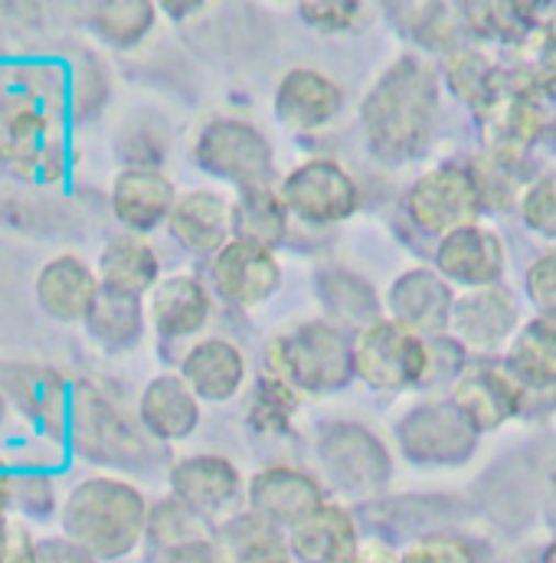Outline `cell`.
Segmentation results:
<instances>
[{"mask_svg": "<svg viewBox=\"0 0 556 563\" xmlns=\"http://www.w3.org/2000/svg\"><path fill=\"white\" fill-rule=\"evenodd\" d=\"M541 561H544V563H556V531H554V538L547 541V548H544Z\"/></svg>", "mask_w": 556, "mask_h": 563, "instance_id": "52", "label": "cell"}, {"mask_svg": "<svg viewBox=\"0 0 556 563\" xmlns=\"http://www.w3.org/2000/svg\"><path fill=\"white\" fill-rule=\"evenodd\" d=\"M298 404L301 400L288 387H281L269 374H263L253 384V390L243 397V420H246L249 429H256L259 435H278V432L291 429Z\"/></svg>", "mask_w": 556, "mask_h": 563, "instance_id": "37", "label": "cell"}, {"mask_svg": "<svg viewBox=\"0 0 556 563\" xmlns=\"http://www.w3.org/2000/svg\"><path fill=\"white\" fill-rule=\"evenodd\" d=\"M360 544L357 518L344 501H324L311 518L288 531V548L298 563H344Z\"/></svg>", "mask_w": 556, "mask_h": 563, "instance_id": "26", "label": "cell"}, {"mask_svg": "<svg viewBox=\"0 0 556 563\" xmlns=\"http://www.w3.org/2000/svg\"><path fill=\"white\" fill-rule=\"evenodd\" d=\"M200 404L203 400L180 374H157L141 387L135 417L154 442H184L200 429Z\"/></svg>", "mask_w": 556, "mask_h": 563, "instance_id": "24", "label": "cell"}, {"mask_svg": "<svg viewBox=\"0 0 556 563\" xmlns=\"http://www.w3.org/2000/svg\"><path fill=\"white\" fill-rule=\"evenodd\" d=\"M400 26V33L419 53H452L462 46L465 20L462 3H393L387 7Z\"/></svg>", "mask_w": 556, "mask_h": 563, "instance_id": "32", "label": "cell"}, {"mask_svg": "<svg viewBox=\"0 0 556 563\" xmlns=\"http://www.w3.org/2000/svg\"><path fill=\"white\" fill-rule=\"evenodd\" d=\"M524 291L537 318L556 321V246L534 256V263L524 269Z\"/></svg>", "mask_w": 556, "mask_h": 563, "instance_id": "44", "label": "cell"}, {"mask_svg": "<svg viewBox=\"0 0 556 563\" xmlns=\"http://www.w3.org/2000/svg\"><path fill=\"white\" fill-rule=\"evenodd\" d=\"M207 10H213V7H210V3H160V13H167V16L177 20V23L197 16V13H207Z\"/></svg>", "mask_w": 556, "mask_h": 563, "instance_id": "51", "label": "cell"}, {"mask_svg": "<svg viewBox=\"0 0 556 563\" xmlns=\"http://www.w3.org/2000/svg\"><path fill=\"white\" fill-rule=\"evenodd\" d=\"M397 449L422 468H458L478 452V432L448 404H419L393 426Z\"/></svg>", "mask_w": 556, "mask_h": 563, "instance_id": "12", "label": "cell"}, {"mask_svg": "<svg viewBox=\"0 0 556 563\" xmlns=\"http://www.w3.org/2000/svg\"><path fill=\"white\" fill-rule=\"evenodd\" d=\"M177 374L190 384V390L200 400L226 404V400H236L246 390L249 361H246V351L236 341L210 334V338H197L184 351Z\"/></svg>", "mask_w": 556, "mask_h": 563, "instance_id": "21", "label": "cell"}, {"mask_svg": "<svg viewBox=\"0 0 556 563\" xmlns=\"http://www.w3.org/2000/svg\"><path fill=\"white\" fill-rule=\"evenodd\" d=\"M324 501L327 485L321 482V475L288 462L259 468L246 485V511L259 515L281 531H291L294 525L311 518Z\"/></svg>", "mask_w": 556, "mask_h": 563, "instance_id": "14", "label": "cell"}, {"mask_svg": "<svg viewBox=\"0 0 556 563\" xmlns=\"http://www.w3.org/2000/svg\"><path fill=\"white\" fill-rule=\"evenodd\" d=\"M167 122L154 112H135L125 125L115 132V151L125 167H160L167 157Z\"/></svg>", "mask_w": 556, "mask_h": 563, "instance_id": "38", "label": "cell"}, {"mask_svg": "<svg viewBox=\"0 0 556 563\" xmlns=\"http://www.w3.org/2000/svg\"><path fill=\"white\" fill-rule=\"evenodd\" d=\"M527 563H544V561H541V558H534V561H527Z\"/></svg>", "mask_w": 556, "mask_h": 563, "instance_id": "54", "label": "cell"}, {"mask_svg": "<svg viewBox=\"0 0 556 563\" xmlns=\"http://www.w3.org/2000/svg\"><path fill=\"white\" fill-rule=\"evenodd\" d=\"M170 495L184 501L193 515H200L213 531L240 515L246 498V485L240 468L216 452H193L170 465L167 472Z\"/></svg>", "mask_w": 556, "mask_h": 563, "instance_id": "11", "label": "cell"}, {"mask_svg": "<svg viewBox=\"0 0 556 563\" xmlns=\"http://www.w3.org/2000/svg\"><path fill=\"white\" fill-rule=\"evenodd\" d=\"M200 538H213V528L200 515H193L184 501L167 495V498L151 505L147 538H144L151 554H164V551H174V548L200 541Z\"/></svg>", "mask_w": 556, "mask_h": 563, "instance_id": "36", "label": "cell"}, {"mask_svg": "<svg viewBox=\"0 0 556 563\" xmlns=\"http://www.w3.org/2000/svg\"><path fill=\"white\" fill-rule=\"evenodd\" d=\"M177 187L160 167H122L109 187L112 217L125 233L147 236L157 227H167L170 210L177 203Z\"/></svg>", "mask_w": 556, "mask_h": 563, "instance_id": "20", "label": "cell"}, {"mask_svg": "<svg viewBox=\"0 0 556 563\" xmlns=\"http://www.w3.org/2000/svg\"><path fill=\"white\" fill-rule=\"evenodd\" d=\"M190 161L203 174L246 190L269 180L276 167V147L259 125L236 115H216L197 129L190 141Z\"/></svg>", "mask_w": 556, "mask_h": 563, "instance_id": "7", "label": "cell"}, {"mask_svg": "<svg viewBox=\"0 0 556 563\" xmlns=\"http://www.w3.org/2000/svg\"><path fill=\"white\" fill-rule=\"evenodd\" d=\"M151 501L135 482L109 472L86 475L59 505L63 538L79 544L99 563L132 558L147 538Z\"/></svg>", "mask_w": 556, "mask_h": 563, "instance_id": "2", "label": "cell"}, {"mask_svg": "<svg viewBox=\"0 0 556 563\" xmlns=\"http://www.w3.org/2000/svg\"><path fill=\"white\" fill-rule=\"evenodd\" d=\"M527 390L498 361H475L458 371L448 390V407L478 435L494 432L527 410Z\"/></svg>", "mask_w": 556, "mask_h": 563, "instance_id": "13", "label": "cell"}, {"mask_svg": "<svg viewBox=\"0 0 556 563\" xmlns=\"http://www.w3.org/2000/svg\"><path fill=\"white\" fill-rule=\"evenodd\" d=\"M40 538L26 528L23 518H3L0 521V563H33Z\"/></svg>", "mask_w": 556, "mask_h": 563, "instance_id": "45", "label": "cell"}, {"mask_svg": "<svg viewBox=\"0 0 556 563\" xmlns=\"http://www.w3.org/2000/svg\"><path fill=\"white\" fill-rule=\"evenodd\" d=\"M96 273L102 282V291L141 301L160 282V256L147 236L122 230L112 240H105V246L96 260Z\"/></svg>", "mask_w": 556, "mask_h": 563, "instance_id": "27", "label": "cell"}, {"mask_svg": "<svg viewBox=\"0 0 556 563\" xmlns=\"http://www.w3.org/2000/svg\"><path fill=\"white\" fill-rule=\"evenodd\" d=\"M442 79L448 86V92L475 112V119L481 122L508 92L511 86V69L501 66L498 56H491L485 46L478 43H462L458 49H452L442 63Z\"/></svg>", "mask_w": 556, "mask_h": 563, "instance_id": "25", "label": "cell"}, {"mask_svg": "<svg viewBox=\"0 0 556 563\" xmlns=\"http://www.w3.org/2000/svg\"><path fill=\"white\" fill-rule=\"evenodd\" d=\"M344 563H403V551L387 538H360V544Z\"/></svg>", "mask_w": 556, "mask_h": 563, "instance_id": "48", "label": "cell"}, {"mask_svg": "<svg viewBox=\"0 0 556 563\" xmlns=\"http://www.w3.org/2000/svg\"><path fill=\"white\" fill-rule=\"evenodd\" d=\"M354 377L377 394H400L432 374V341L413 328L387 318H374L351 338Z\"/></svg>", "mask_w": 556, "mask_h": 563, "instance_id": "5", "label": "cell"}, {"mask_svg": "<svg viewBox=\"0 0 556 563\" xmlns=\"http://www.w3.org/2000/svg\"><path fill=\"white\" fill-rule=\"evenodd\" d=\"M157 13L160 7L147 0H102L86 7V26L96 33L99 43L125 53L151 36Z\"/></svg>", "mask_w": 556, "mask_h": 563, "instance_id": "34", "label": "cell"}, {"mask_svg": "<svg viewBox=\"0 0 556 563\" xmlns=\"http://www.w3.org/2000/svg\"><path fill=\"white\" fill-rule=\"evenodd\" d=\"M223 563H294L288 531L263 521L253 511H240L213 531Z\"/></svg>", "mask_w": 556, "mask_h": 563, "instance_id": "31", "label": "cell"}, {"mask_svg": "<svg viewBox=\"0 0 556 563\" xmlns=\"http://www.w3.org/2000/svg\"><path fill=\"white\" fill-rule=\"evenodd\" d=\"M56 501V482L46 472H13V511L16 518L30 521H46L59 515Z\"/></svg>", "mask_w": 556, "mask_h": 563, "instance_id": "42", "label": "cell"}, {"mask_svg": "<svg viewBox=\"0 0 556 563\" xmlns=\"http://www.w3.org/2000/svg\"><path fill=\"white\" fill-rule=\"evenodd\" d=\"M281 279H285V273H281L276 250L249 243V240L233 236L210 260L213 291L240 311H253V308L273 301L281 288Z\"/></svg>", "mask_w": 556, "mask_h": 563, "instance_id": "15", "label": "cell"}, {"mask_svg": "<svg viewBox=\"0 0 556 563\" xmlns=\"http://www.w3.org/2000/svg\"><path fill=\"white\" fill-rule=\"evenodd\" d=\"M147 314L138 298H122L112 291H102L96 311L89 314V321L82 324L89 331V338L105 347V351H132L138 347L141 334H144Z\"/></svg>", "mask_w": 556, "mask_h": 563, "instance_id": "35", "label": "cell"}, {"mask_svg": "<svg viewBox=\"0 0 556 563\" xmlns=\"http://www.w3.org/2000/svg\"><path fill=\"white\" fill-rule=\"evenodd\" d=\"M435 273L462 291L501 285L508 273V243L485 223L462 227L435 243Z\"/></svg>", "mask_w": 556, "mask_h": 563, "instance_id": "16", "label": "cell"}, {"mask_svg": "<svg viewBox=\"0 0 556 563\" xmlns=\"http://www.w3.org/2000/svg\"><path fill=\"white\" fill-rule=\"evenodd\" d=\"M170 236L193 256H216L233 240V203L213 187L184 190L167 220Z\"/></svg>", "mask_w": 556, "mask_h": 563, "instance_id": "23", "label": "cell"}, {"mask_svg": "<svg viewBox=\"0 0 556 563\" xmlns=\"http://www.w3.org/2000/svg\"><path fill=\"white\" fill-rule=\"evenodd\" d=\"M524 227L556 246V170H544L531 180L518 207Z\"/></svg>", "mask_w": 556, "mask_h": 563, "instance_id": "41", "label": "cell"}, {"mask_svg": "<svg viewBox=\"0 0 556 563\" xmlns=\"http://www.w3.org/2000/svg\"><path fill=\"white\" fill-rule=\"evenodd\" d=\"M69 439L73 449L92 465L135 468L147 459V432L138 420L102 394L96 384H76L69 397Z\"/></svg>", "mask_w": 556, "mask_h": 563, "instance_id": "6", "label": "cell"}, {"mask_svg": "<svg viewBox=\"0 0 556 563\" xmlns=\"http://www.w3.org/2000/svg\"><path fill=\"white\" fill-rule=\"evenodd\" d=\"M321 301L331 308V314H337L341 321H360V328L364 324H370L374 321V305H377V298H374V288L367 285V282L360 279V276H354V273H347V269H334V273H327V276H321Z\"/></svg>", "mask_w": 556, "mask_h": 563, "instance_id": "39", "label": "cell"}, {"mask_svg": "<svg viewBox=\"0 0 556 563\" xmlns=\"http://www.w3.org/2000/svg\"><path fill=\"white\" fill-rule=\"evenodd\" d=\"M521 324V308L508 285L465 288L455 295L445 338L455 341L465 354L494 357L511 347Z\"/></svg>", "mask_w": 556, "mask_h": 563, "instance_id": "10", "label": "cell"}, {"mask_svg": "<svg viewBox=\"0 0 556 563\" xmlns=\"http://www.w3.org/2000/svg\"><path fill=\"white\" fill-rule=\"evenodd\" d=\"M151 558L154 563H223V554L213 538H200V541H190V544H180L174 551L151 554Z\"/></svg>", "mask_w": 556, "mask_h": 563, "instance_id": "47", "label": "cell"}, {"mask_svg": "<svg viewBox=\"0 0 556 563\" xmlns=\"http://www.w3.org/2000/svg\"><path fill=\"white\" fill-rule=\"evenodd\" d=\"M0 384L7 390V400L26 417V420L46 426L49 432H59L69 426V387L66 380L43 364H20L7 367L0 374Z\"/></svg>", "mask_w": 556, "mask_h": 563, "instance_id": "28", "label": "cell"}, {"mask_svg": "<svg viewBox=\"0 0 556 563\" xmlns=\"http://www.w3.org/2000/svg\"><path fill=\"white\" fill-rule=\"evenodd\" d=\"M33 563H99V561H96L92 554H86L79 544H73L69 538L56 534V538H40Z\"/></svg>", "mask_w": 556, "mask_h": 563, "instance_id": "46", "label": "cell"}, {"mask_svg": "<svg viewBox=\"0 0 556 563\" xmlns=\"http://www.w3.org/2000/svg\"><path fill=\"white\" fill-rule=\"evenodd\" d=\"M263 361L266 374L298 400L331 397L354 380L351 338L324 318H308L276 331L263 351Z\"/></svg>", "mask_w": 556, "mask_h": 563, "instance_id": "3", "label": "cell"}, {"mask_svg": "<svg viewBox=\"0 0 556 563\" xmlns=\"http://www.w3.org/2000/svg\"><path fill=\"white\" fill-rule=\"evenodd\" d=\"M288 227H291V213L278 194V187H269V184L246 187L240 194V200L233 203V236L236 240H249V243L276 250L278 243L288 240Z\"/></svg>", "mask_w": 556, "mask_h": 563, "instance_id": "33", "label": "cell"}, {"mask_svg": "<svg viewBox=\"0 0 556 563\" xmlns=\"http://www.w3.org/2000/svg\"><path fill=\"white\" fill-rule=\"evenodd\" d=\"M10 511H13V472L0 459V521L10 518Z\"/></svg>", "mask_w": 556, "mask_h": 563, "instance_id": "50", "label": "cell"}, {"mask_svg": "<svg viewBox=\"0 0 556 563\" xmlns=\"http://www.w3.org/2000/svg\"><path fill=\"white\" fill-rule=\"evenodd\" d=\"M531 46H537V59L534 66L547 69V73H556V16L531 40Z\"/></svg>", "mask_w": 556, "mask_h": 563, "instance_id": "49", "label": "cell"}, {"mask_svg": "<svg viewBox=\"0 0 556 563\" xmlns=\"http://www.w3.org/2000/svg\"><path fill=\"white\" fill-rule=\"evenodd\" d=\"M36 305L59 324H86L102 298L99 273L76 253H59L40 266L33 279Z\"/></svg>", "mask_w": 556, "mask_h": 563, "instance_id": "18", "label": "cell"}, {"mask_svg": "<svg viewBox=\"0 0 556 563\" xmlns=\"http://www.w3.org/2000/svg\"><path fill=\"white\" fill-rule=\"evenodd\" d=\"M468 170L478 184L485 210H494V213L518 210L524 190L534 180L527 151H518V147H485L481 154L471 157Z\"/></svg>", "mask_w": 556, "mask_h": 563, "instance_id": "29", "label": "cell"}, {"mask_svg": "<svg viewBox=\"0 0 556 563\" xmlns=\"http://www.w3.org/2000/svg\"><path fill=\"white\" fill-rule=\"evenodd\" d=\"M7 390H3V384H0V422H3V417H7Z\"/></svg>", "mask_w": 556, "mask_h": 563, "instance_id": "53", "label": "cell"}, {"mask_svg": "<svg viewBox=\"0 0 556 563\" xmlns=\"http://www.w3.org/2000/svg\"><path fill=\"white\" fill-rule=\"evenodd\" d=\"M438 69L422 53L390 59L360 99L367 151L383 164H410L438 129Z\"/></svg>", "mask_w": 556, "mask_h": 563, "instance_id": "1", "label": "cell"}, {"mask_svg": "<svg viewBox=\"0 0 556 563\" xmlns=\"http://www.w3.org/2000/svg\"><path fill=\"white\" fill-rule=\"evenodd\" d=\"M278 125L294 135H318L324 132L344 109V89L337 79L314 66H294L281 73L273 96Z\"/></svg>", "mask_w": 556, "mask_h": 563, "instance_id": "17", "label": "cell"}, {"mask_svg": "<svg viewBox=\"0 0 556 563\" xmlns=\"http://www.w3.org/2000/svg\"><path fill=\"white\" fill-rule=\"evenodd\" d=\"M383 305L393 321L413 328L425 341L448 334V318L455 305V288L429 266H413L390 282Z\"/></svg>", "mask_w": 556, "mask_h": 563, "instance_id": "19", "label": "cell"}, {"mask_svg": "<svg viewBox=\"0 0 556 563\" xmlns=\"http://www.w3.org/2000/svg\"><path fill=\"white\" fill-rule=\"evenodd\" d=\"M367 13L364 3H351V0H311V3H298V16L304 20L308 30L321 33V36H341V33H354L360 26V16Z\"/></svg>", "mask_w": 556, "mask_h": 563, "instance_id": "43", "label": "cell"}, {"mask_svg": "<svg viewBox=\"0 0 556 563\" xmlns=\"http://www.w3.org/2000/svg\"><path fill=\"white\" fill-rule=\"evenodd\" d=\"M403 207L410 223L435 240L478 223L485 210L471 170L458 161H442L425 167L410 184Z\"/></svg>", "mask_w": 556, "mask_h": 563, "instance_id": "8", "label": "cell"}, {"mask_svg": "<svg viewBox=\"0 0 556 563\" xmlns=\"http://www.w3.org/2000/svg\"><path fill=\"white\" fill-rule=\"evenodd\" d=\"M314 459L321 482L344 498H374L393 475L387 442L357 420L321 422L314 432Z\"/></svg>", "mask_w": 556, "mask_h": 563, "instance_id": "4", "label": "cell"}, {"mask_svg": "<svg viewBox=\"0 0 556 563\" xmlns=\"http://www.w3.org/2000/svg\"><path fill=\"white\" fill-rule=\"evenodd\" d=\"M147 324L164 341H184L207 328L213 314V295L210 285L190 273L164 276L144 298Z\"/></svg>", "mask_w": 556, "mask_h": 563, "instance_id": "22", "label": "cell"}, {"mask_svg": "<svg viewBox=\"0 0 556 563\" xmlns=\"http://www.w3.org/2000/svg\"><path fill=\"white\" fill-rule=\"evenodd\" d=\"M504 367L527 394L556 390V321L531 318L504 351Z\"/></svg>", "mask_w": 556, "mask_h": 563, "instance_id": "30", "label": "cell"}, {"mask_svg": "<svg viewBox=\"0 0 556 563\" xmlns=\"http://www.w3.org/2000/svg\"><path fill=\"white\" fill-rule=\"evenodd\" d=\"M403 563H481L478 548L455 531H429L403 548Z\"/></svg>", "mask_w": 556, "mask_h": 563, "instance_id": "40", "label": "cell"}, {"mask_svg": "<svg viewBox=\"0 0 556 563\" xmlns=\"http://www.w3.org/2000/svg\"><path fill=\"white\" fill-rule=\"evenodd\" d=\"M278 194L288 213L311 227H337L360 210L357 177L334 157H308L285 174Z\"/></svg>", "mask_w": 556, "mask_h": 563, "instance_id": "9", "label": "cell"}]
</instances>
